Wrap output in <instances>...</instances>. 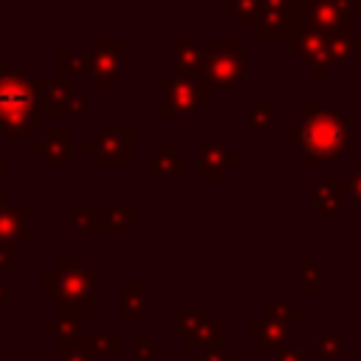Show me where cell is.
Listing matches in <instances>:
<instances>
[{
    "instance_id": "18",
    "label": "cell",
    "mask_w": 361,
    "mask_h": 361,
    "mask_svg": "<svg viewBox=\"0 0 361 361\" xmlns=\"http://www.w3.org/2000/svg\"><path fill=\"white\" fill-rule=\"evenodd\" d=\"M178 62H180V68H197L203 62V54L192 42H178Z\"/></svg>"
},
{
    "instance_id": "1",
    "label": "cell",
    "mask_w": 361,
    "mask_h": 361,
    "mask_svg": "<svg viewBox=\"0 0 361 361\" xmlns=\"http://www.w3.org/2000/svg\"><path fill=\"white\" fill-rule=\"evenodd\" d=\"M290 141L302 144L305 166H324L341 161L353 147V121L336 104L305 102L302 127H290Z\"/></svg>"
},
{
    "instance_id": "23",
    "label": "cell",
    "mask_w": 361,
    "mask_h": 361,
    "mask_svg": "<svg viewBox=\"0 0 361 361\" xmlns=\"http://www.w3.org/2000/svg\"><path fill=\"white\" fill-rule=\"evenodd\" d=\"M62 358H65V361H90V358H85V355H76V353H62Z\"/></svg>"
},
{
    "instance_id": "12",
    "label": "cell",
    "mask_w": 361,
    "mask_h": 361,
    "mask_svg": "<svg viewBox=\"0 0 361 361\" xmlns=\"http://www.w3.org/2000/svg\"><path fill=\"white\" fill-rule=\"evenodd\" d=\"M324 282V271L316 262V257H302V293H313Z\"/></svg>"
},
{
    "instance_id": "15",
    "label": "cell",
    "mask_w": 361,
    "mask_h": 361,
    "mask_svg": "<svg viewBox=\"0 0 361 361\" xmlns=\"http://www.w3.org/2000/svg\"><path fill=\"white\" fill-rule=\"evenodd\" d=\"M338 353H341V338L338 336H333V333L316 336V355L319 358L333 361V358H338Z\"/></svg>"
},
{
    "instance_id": "19",
    "label": "cell",
    "mask_w": 361,
    "mask_h": 361,
    "mask_svg": "<svg viewBox=\"0 0 361 361\" xmlns=\"http://www.w3.org/2000/svg\"><path fill=\"white\" fill-rule=\"evenodd\" d=\"M276 361H310V358H305V353H302L299 347L282 344V347L276 350Z\"/></svg>"
},
{
    "instance_id": "17",
    "label": "cell",
    "mask_w": 361,
    "mask_h": 361,
    "mask_svg": "<svg viewBox=\"0 0 361 361\" xmlns=\"http://www.w3.org/2000/svg\"><path fill=\"white\" fill-rule=\"evenodd\" d=\"M192 90H195V87H189L186 82L175 85L172 90H166V104H169L172 99H178L180 110H189V107H195V102H197V93H192Z\"/></svg>"
},
{
    "instance_id": "10",
    "label": "cell",
    "mask_w": 361,
    "mask_h": 361,
    "mask_svg": "<svg viewBox=\"0 0 361 361\" xmlns=\"http://www.w3.org/2000/svg\"><path fill=\"white\" fill-rule=\"evenodd\" d=\"M234 164H237V158L231 152H223L220 147L206 144L203 147V158H200V175L212 178V175H220L226 166H234Z\"/></svg>"
},
{
    "instance_id": "2",
    "label": "cell",
    "mask_w": 361,
    "mask_h": 361,
    "mask_svg": "<svg viewBox=\"0 0 361 361\" xmlns=\"http://www.w3.org/2000/svg\"><path fill=\"white\" fill-rule=\"evenodd\" d=\"M305 28V3H259L251 34L254 37H288L293 39Z\"/></svg>"
},
{
    "instance_id": "3",
    "label": "cell",
    "mask_w": 361,
    "mask_h": 361,
    "mask_svg": "<svg viewBox=\"0 0 361 361\" xmlns=\"http://www.w3.org/2000/svg\"><path fill=\"white\" fill-rule=\"evenodd\" d=\"M353 3L344 0H316V3H305V25L316 28L322 34H341V31H353Z\"/></svg>"
},
{
    "instance_id": "7",
    "label": "cell",
    "mask_w": 361,
    "mask_h": 361,
    "mask_svg": "<svg viewBox=\"0 0 361 361\" xmlns=\"http://www.w3.org/2000/svg\"><path fill=\"white\" fill-rule=\"evenodd\" d=\"M341 195H344V180L341 178H330V180H319L313 189V214L319 220H330L341 214Z\"/></svg>"
},
{
    "instance_id": "8",
    "label": "cell",
    "mask_w": 361,
    "mask_h": 361,
    "mask_svg": "<svg viewBox=\"0 0 361 361\" xmlns=\"http://www.w3.org/2000/svg\"><path fill=\"white\" fill-rule=\"evenodd\" d=\"M353 54H361V37H355L353 31H341V34L327 37V51H324L327 65H344Z\"/></svg>"
},
{
    "instance_id": "22",
    "label": "cell",
    "mask_w": 361,
    "mask_h": 361,
    "mask_svg": "<svg viewBox=\"0 0 361 361\" xmlns=\"http://www.w3.org/2000/svg\"><path fill=\"white\" fill-rule=\"evenodd\" d=\"M93 344V350L96 353H102V350H107V347H116L118 344V336H93L90 341H87V347Z\"/></svg>"
},
{
    "instance_id": "6",
    "label": "cell",
    "mask_w": 361,
    "mask_h": 361,
    "mask_svg": "<svg viewBox=\"0 0 361 361\" xmlns=\"http://www.w3.org/2000/svg\"><path fill=\"white\" fill-rule=\"evenodd\" d=\"M290 48H293V51H296L307 65H313L319 76H324V71H327V62H324L327 34H322V31H316V28H307V25H305V28L290 39Z\"/></svg>"
},
{
    "instance_id": "20",
    "label": "cell",
    "mask_w": 361,
    "mask_h": 361,
    "mask_svg": "<svg viewBox=\"0 0 361 361\" xmlns=\"http://www.w3.org/2000/svg\"><path fill=\"white\" fill-rule=\"evenodd\" d=\"M133 212L130 209H113L110 212V228H130Z\"/></svg>"
},
{
    "instance_id": "25",
    "label": "cell",
    "mask_w": 361,
    "mask_h": 361,
    "mask_svg": "<svg viewBox=\"0 0 361 361\" xmlns=\"http://www.w3.org/2000/svg\"><path fill=\"white\" fill-rule=\"evenodd\" d=\"M0 302H3V288H0Z\"/></svg>"
},
{
    "instance_id": "13",
    "label": "cell",
    "mask_w": 361,
    "mask_h": 361,
    "mask_svg": "<svg viewBox=\"0 0 361 361\" xmlns=\"http://www.w3.org/2000/svg\"><path fill=\"white\" fill-rule=\"evenodd\" d=\"M175 319H178V327H183L192 336V333H197L200 327H206L212 322V313L209 310H183V313L178 310Z\"/></svg>"
},
{
    "instance_id": "5",
    "label": "cell",
    "mask_w": 361,
    "mask_h": 361,
    "mask_svg": "<svg viewBox=\"0 0 361 361\" xmlns=\"http://www.w3.org/2000/svg\"><path fill=\"white\" fill-rule=\"evenodd\" d=\"M217 48H214V54H212V59H209V76L212 79H217V82H234V79H240L243 73H245V65H248V59H245V54L237 48V42L234 39H217L214 42Z\"/></svg>"
},
{
    "instance_id": "16",
    "label": "cell",
    "mask_w": 361,
    "mask_h": 361,
    "mask_svg": "<svg viewBox=\"0 0 361 361\" xmlns=\"http://www.w3.org/2000/svg\"><path fill=\"white\" fill-rule=\"evenodd\" d=\"M265 316H268V319H276V322H282V324H288V322H299V319H302V310L293 307L290 302H276V305H271V307L265 310Z\"/></svg>"
},
{
    "instance_id": "26",
    "label": "cell",
    "mask_w": 361,
    "mask_h": 361,
    "mask_svg": "<svg viewBox=\"0 0 361 361\" xmlns=\"http://www.w3.org/2000/svg\"><path fill=\"white\" fill-rule=\"evenodd\" d=\"M355 361H361V358H355Z\"/></svg>"
},
{
    "instance_id": "9",
    "label": "cell",
    "mask_w": 361,
    "mask_h": 361,
    "mask_svg": "<svg viewBox=\"0 0 361 361\" xmlns=\"http://www.w3.org/2000/svg\"><path fill=\"white\" fill-rule=\"evenodd\" d=\"M251 344H288V324L276 322V319H259L251 324Z\"/></svg>"
},
{
    "instance_id": "21",
    "label": "cell",
    "mask_w": 361,
    "mask_h": 361,
    "mask_svg": "<svg viewBox=\"0 0 361 361\" xmlns=\"http://www.w3.org/2000/svg\"><path fill=\"white\" fill-rule=\"evenodd\" d=\"M344 192H350V195L361 203V166H358V169H353V175L344 180Z\"/></svg>"
},
{
    "instance_id": "11",
    "label": "cell",
    "mask_w": 361,
    "mask_h": 361,
    "mask_svg": "<svg viewBox=\"0 0 361 361\" xmlns=\"http://www.w3.org/2000/svg\"><path fill=\"white\" fill-rule=\"evenodd\" d=\"M34 149L45 152L51 161H65V155H68V133L65 130H51L45 135V141L34 144Z\"/></svg>"
},
{
    "instance_id": "4",
    "label": "cell",
    "mask_w": 361,
    "mask_h": 361,
    "mask_svg": "<svg viewBox=\"0 0 361 361\" xmlns=\"http://www.w3.org/2000/svg\"><path fill=\"white\" fill-rule=\"evenodd\" d=\"M31 104H34V90L28 82H23L17 76L0 79V118L8 130L20 133V124L31 113ZM23 130H25V124H23Z\"/></svg>"
},
{
    "instance_id": "14",
    "label": "cell",
    "mask_w": 361,
    "mask_h": 361,
    "mask_svg": "<svg viewBox=\"0 0 361 361\" xmlns=\"http://www.w3.org/2000/svg\"><path fill=\"white\" fill-rule=\"evenodd\" d=\"M274 121H276V104L274 102L251 104V127H271Z\"/></svg>"
},
{
    "instance_id": "24",
    "label": "cell",
    "mask_w": 361,
    "mask_h": 361,
    "mask_svg": "<svg viewBox=\"0 0 361 361\" xmlns=\"http://www.w3.org/2000/svg\"><path fill=\"white\" fill-rule=\"evenodd\" d=\"M353 11H361V3H353Z\"/></svg>"
}]
</instances>
